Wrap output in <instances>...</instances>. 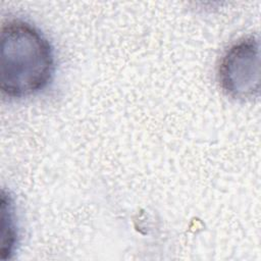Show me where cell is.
I'll use <instances>...</instances> for the list:
<instances>
[{
	"label": "cell",
	"mask_w": 261,
	"mask_h": 261,
	"mask_svg": "<svg viewBox=\"0 0 261 261\" xmlns=\"http://www.w3.org/2000/svg\"><path fill=\"white\" fill-rule=\"evenodd\" d=\"M1 93L11 99L35 95L45 89L55 71L53 49L33 24L8 20L1 28Z\"/></svg>",
	"instance_id": "obj_1"
},
{
	"label": "cell",
	"mask_w": 261,
	"mask_h": 261,
	"mask_svg": "<svg viewBox=\"0 0 261 261\" xmlns=\"http://www.w3.org/2000/svg\"><path fill=\"white\" fill-rule=\"evenodd\" d=\"M222 91L234 99H251L259 92V43L253 37L230 46L218 66Z\"/></svg>",
	"instance_id": "obj_2"
}]
</instances>
